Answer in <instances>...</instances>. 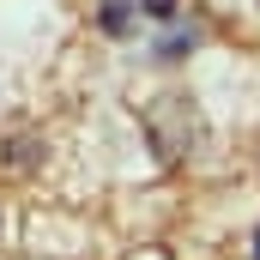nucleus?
<instances>
[{
	"instance_id": "nucleus-1",
	"label": "nucleus",
	"mask_w": 260,
	"mask_h": 260,
	"mask_svg": "<svg viewBox=\"0 0 260 260\" xmlns=\"http://www.w3.org/2000/svg\"><path fill=\"white\" fill-rule=\"evenodd\" d=\"M103 30H127V0H103Z\"/></svg>"
},
{
	"instance_id": "nucleus-2",
	"label": "nucleus",
	"mask_w": 260,
	"mask_h": 260,
	"mask_svg": "<svg viewBox=\"0 0 260 260\" xmlns=\"http://www.w3.org/2000/svg\"><path fill=\"white\" fill-rule=\"evenodd\" d=\"M188 49H194V30H188V37H170V43H164V49H157V55H164V61H182V55H188Z\"/></svg>"
},
{
	"instance_id": "nucleus-4",
	"label": "nucleus",
	"mask_w": 260,
	"mask_h": 260,
	"mask_svg": "<svg viewBox=\"0 0 260 260\" xmlns=\"http://www.w3.org/2000/svg\"><path fill=\"white\" fill-rule=\"evenodd\" d=\"M254 248H260V236H254ZM254 260H260V254H254Z\"/></svg>"
},
{
	"instance_id": "nucleus-3",
	"label": "nucleus",
	"mask_w": 260,
	"mask_h": 260,
	"mask_svg": "<svg viewBox=\"0 0 260 260\" xmlns=\"http://www.w3.org/2000/svg\"><path fill=\"white\" fill-rule=\"evenodd\" d=\"M139 6H145L151 18H176V0H139Z\"/></svg>"
}]
</instances>
